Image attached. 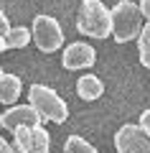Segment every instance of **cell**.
Segmentation results:
<instances>
[{
  "mask_svg": "<svg viewBox=\"0 0 150 153\" xmlns=\"http://www.w3.org/2000/svg\"><path fill=\"white\" fill-rule=\"evenodd\" d=\"M76 28L89 38H107L112 33V16L102 0H81L76 13Z\"/></svg>",
  "mask_w": 150,
  "mask_h": 153,
  "instance_id": "obj_1",
  "label": "cell"
},
{
  "mask_svg": "<svg viewBox=\"0 0 150 153\" xmlns=\"http://www.w3.org/2000/svg\"><path fill=\"white\" fill-rule=\"evenodd\" d=\"M112 16V36L117 44L135 41L143 31V10L132 0H120L117 5L109 10Z\"/></svg>",
  "mask_w": 150,
  "mask_h": 153,
  "instance_id": "obj_2",
  "label": "cell"
},
{
  "mask_svg": "<svg viewBox=\"0 0 150 153\" xmlns=\"http://www.w3.org/2000/svg\"><path fill=\"white\" fill-rule=\"evenodd\" d=\"M28 105L41 115V120L51 123H64L69 117V107L59 97V92H54L46 84H31L28 87Z\"/></svg>",
  "mask_w": 150,
  "mask_h": 153,
  "instance_id": "obj_3",
  "label": "cell"
},
{
  "mask_svg": "<svg viewBox=\"0 0 150 153\" xmlns=\"http://www.w3.org/2000/svg\"><path fill=\"white\" fill-rule=\"evenodd\" d=\"M31 36H33V44L43 54H54L64 46V31H61V23L54 16H36Z\"/></svg>",
  "mask_w": 150,
  "mask_h": 153,
  "instance_id": "obj_4",
  "label": "cell"
},
{
  "mask_svg": "<svg viewBox=\"0 0 150 153\" xmlns=\"http://www.w3.org/2000/svg\"><path fill=\"white\" fill-rule=\"evenodd\" d=\"M115 148L117 153H150V135L140 125H122L115 133Z\"/></svg>",
  "mask_w": 150,
  "mask_h": 153,
  "instance_id": "obj_5",
  "label": "cell"
},
{
  "mask_svg": "<svg viewBox=\"0 0 150 153\" xmlns=\"http://www.w3.org/2000/svg\"><path fill=\"white\" fill-rule=\"evenodd\" d=\"M41 115L31 105H10L5 112H0V125L5 130H18V128H36L41 125Z\"/></svg>",
  "mask_w": 150,
  "mask_h": 153,
  "instance_id": "obj_6",
  "label": "cell"
},
{
  "mask_svg": "<svg viewBox=\"0 0 150 153\" xmlns=\"http://www.w3.org/2000/svg\"><path fill=\"white\" fill-rule=\"evenodd\" d=\"M94 61H97V51L92 49L89 44H84V41L69 44L64 49V54H61V64H64V69H69V71L89 69V66H94Z\"/></svg>",
  "mask_w": 150,
  "mask_h": 153,
  "instance_id": "obj_7",
  "label": "cell"
},
{
  "mask_svg": "<svg viewBox=\"0 0 150 153\" xmlns=\"http://www.w3.org/2000/svg\"><path fill=\"white\" fill-rule=\"evenodd\" d=\"M23 92V82L16 74H3L0 76V105H16Z\"/></svg>",
  "mask_w": 150,
  "mask_h": 153,
  "instance_id": "obj_8",
  "label": "cell"
},
{
  "mask_svg": "<svg viewBox=\"0 0 150 153\" xmlns=\"http://www.w3.org/2000/svg\"><path fill=\"white\" fill-rule=\"evenodd\" d=\"M76 92H79L81 100H86V102H94V100H99L104 94V84L99 76L94 74H84L79 76V82H76Z\"/></svg>",
  "mask_w": 150,
  "mask_h": 153,
  "instance_id": "obj_9",
  "label": "cell"
},
{
  "mask_svg": "<svg viewBox=\"0 0 150 153\" xmlns=\"http://www.w3.org/2000/svg\"><path fill=\"white\" fill-rule=\"evenodd\" d=\"M31 153H51V138L43 125L31 128Z\"/></svg>",
  "mask_w": 150,
  "mask_h": 153,
  "instance_id": "obj_10",
  "label": "cell"
},
{
  "mask_svg": "<svg viewBox=\"0 0 150 153\" xmlns=\"http://www.w3.org/2000/svg\"><path fill=\"white\" fill-rule=\"evenodd\" d=\"M31 31H28L26 26H16V28H10L8 31V36H5V46L8 49H26L28 44H31Z\"/></svg>",
  "mask_w": 150,
  "mask_h": 153,
  "instance_id": "obj_11",
  "label": "cell"
},
{
  "mask_svg": "<svg viewBox=\"0 0 150 153\" xmlns=\"http://www.w3.org/2000/svg\"><path fill=\"white\" fill-rule=\"evenodd\" d=\"M137 51H140V64L145 69H150V21L143 26V31L137 36Z\"/></svg>",
  "mask_w": 150,
  "mask_h": 153,
  "instance_id": "obj_12",
  "label": "cell"
},
{
  "mask_svg": "<svg viewBox=\"0 0 150 153\" xmlns=\"http://www.w3.org/2000/svg\"><path fill=\"white\" fill-rule=\"evenodd\" d=\"M64 153H99V151H97L94 146H89L84 138L69 135V138L64 140Z\"/></svg>",
  "mask_w": 150,
  "mask_h": 153,
  "instance_id": "obj_13",
  "label": "cell"
},
{
  "mask_svg": "<svg viewBox=\"0 0 150 153\" xmlns=\"http://www.w3.org/2000/svg\"><path fill=\"white\" fill-rule=\"evenodd\" d=\"M140 128H143L145 133L150 135V110H145V112H140V123H137Z\"/></svg>",
  "mask_w": 150,
  "mask_h": 153,
  "instance_id": "obj_14",
  "label": "cell"
},
{
  "mask_svg": "<svg viewBox=\"0 0 150 153\" xmlns=\"http://www.w3.org/2000/svg\"><path fill=\"white\" fill-rule=\"evenodd\" d=\"M8 31H10V23H8L5 13L0 10V36H8Z\"/></svg>",
  "mask_w": 150,
  "mask_h": 153,
  "instance_id": "obj_15",
  "label": "cell"
},
{
  "mask_svg": "<svg viewBox=\"0 0 150 153\" xmlns=\"http://www.w3.org/2000/svg\"><path fill=\"white\" fill-rule=\"evenodd\" d=\"M137 5H140V10H143V18L150 21V0H140Z\"/></svg>",
  "mask_w": 150,
  "mask_h": 153,
  "instance_id": "obj_16",
  "label": "cell"
},
{
  "mask_svg": "<svg viewBox=\"0 0 150 153\" xmlns=\"http://www.w3.org/2000/svg\"><path fill=\"white\" fill-rule=\"evenodd\" d=\"M0 153H16V151H13V146L5 140V138H0Z\"/></svg>",
  "mask_w": 150,
  "mask_h": 153,
  "instance_id": "obj_17",
  "label": "cell"
},
{
  "mask_svg": "<svg viewBox=\"0 0 150 153\" xmlns=\"http://www.w3.org/2000/svg\"><path fill=\"white\" fill-rule=\"evenodd\" d=\"M3 51H8V46H5V36H0V54Z\"/></svg>",
  "mask_w": 150,
  "mask_h": 153,
  "instance_id": "obj_18",
  "label": "cell"
},
{
  "mask_svg": "<svg viewBox=\"0 0 150 153\" xmlns=\"http://www.w3.org/2000/svg\"><path fill=\"white\" fill-rule=\"evenodd\" d=\"M3 74H5V71H3V66H0V76H3Z\"/></svg>",
  "mask_w": 150,
  "mask_h": 153,
  "instance_id": "obj_19",
  "label": "cell"
}]
</instances>
